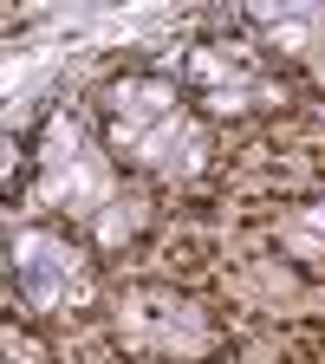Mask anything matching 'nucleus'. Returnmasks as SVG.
Returning <instances> with one entry per match:
<instances>
[{
	"mask_svg": "<svg viewBox=\"0 0 325 364\" xmlns=\"http://www.w3.org/2000/svg\"><path fill=\"white\" fill-rule=\"evenodd\" d=\"M14 287L33 312H78L91 306V267L65 235L26 228V235H14Z\"/></svg>",
	"mask_w": 325,
	"mask_h": 364,
	"instance_id": "nucleus-3",
	"label": "nucleus"
},
{
	"mask_svg": "<svg viewBox=\"0 0 325 364\" xmlns=\"http://www.w3.org/2000/svg\"><path fill=\"white\" fill-rule=\"evenodd\" d=\"M105 130H111V150L150 176H196L208 163V130L169 78L130 72L105 85Z\"/></svg>",
	"mask_w": 325,
	"mask_h": 364,
	"instance_id": "nucleus-1",
	"label": "nucleus"
},
{
	"mask_svg": "<svg viewBox=\"0 0 325 364\" xmlns=\"http://www.w3.org/2000/svg\"><path fill=\"white\" fill-rule=\"evenodd\" d=\"M182 78H189V91L215 117H247V111H267L273 98H280L273 72L254 53H241V46H196Z\"/></svg>",
	"mask_w": 325,
	"mask_h": 364,
	"instance_id": "nucleus-4",
	"label": "nucleus"
},
{
	"mask_svg": "<svg viewBox=\"0 0 325 364\" xmlns=\"http://www.w3.org/2000/svg\"><path fill=\"white\" fill-rule=\"evenodd\" d=\"M39 196L53 202L59 215H72V221H91L105 241H124L130 221H137L117 202L111 156L98 150L91 124L72 117V111H53V124H46V144H39Z\"/></svg>",
	"mask_w": 325,
	"mask_h": 364,
	"instance_id": "nucleus-2",
	"label": "nucleus"
},
{
	"mask_svg": "<svg viewBox=\"0 0 325 364\" xmlns=\"http://www.w3.org/2000/svg\"><path fill=\"white\" fill-rule=\"evenodd\" d=\"M124 338L150 358H189V351L208 345V326H202L196 306H182L169 293H137L130 312H124Z\"/></svg>",
	"mask_w": 325,
	"mask_h": 364,
	"instance_id": "nucleus-5",
	"label": "nucleus"
},
{
	"mask_svg": "<svg viewBox=\"0 0 325 364\" xmlns=\"http://www.w3.org/2000/svg\"><path fill=\"white\" fill-rule=\"evenodd\" d=\"M247 26L273 46V53L299 59V65L325 85V7H254Z\"/></svg>",
	"mask_w": 325,
	"mask_h": 364,
	"instance_id": "nucleus-6",
	"label": "nucleus"
}]
</instances>
